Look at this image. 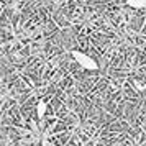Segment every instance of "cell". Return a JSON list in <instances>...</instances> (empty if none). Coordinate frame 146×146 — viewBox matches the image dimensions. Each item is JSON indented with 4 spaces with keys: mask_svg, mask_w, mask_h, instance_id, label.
<instances>
[{
    "mask_svg": "<svg viewBox=\"0 0 146 146\" xmlns=\"http://www.w3.org/2000/svg\"><path fill=\"white\" fill-rule=\"evenodd\" d=\"M71 56H72L74 61H76L82 69H86V71H97V69H99V64L95 62V59H92V56L82 53V51H72Z\"/></svg>",
    "mask_w": 146,
    "mask_h": 146,
    "instance_id": "1",
    "label": "cell"
},
{
    "mask_svg": "<svg viewBox=\"0 0 146 146\" xmlns=\"http://www.w3.org/2000/svg\"><path fill=\"white\" fill-rule=\"evenodd\" d=\"M128 5L136 10H146V0H128Z\"/></svg>",
    "mask_w": 146,
    "mask_h": 146,
    "instance_id": "2",
    "label": "cell"
},
{
    "mask_svg": "<svg viewBox=\"0 0 146 146\" xmlns=\"http://www.w3.org/2000/svg\"><path fill=\"white\" fill-rule=\"evenodd\" d=\"M44 113H46V104H44V102H40V104H38V117L43 118Z\"/></svg>",
    "mask_w": 146,
    "mask_h": 146,
    "instance_id": "3",
    "label": "cell"
}]
</instances>
